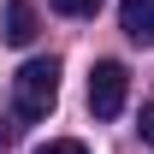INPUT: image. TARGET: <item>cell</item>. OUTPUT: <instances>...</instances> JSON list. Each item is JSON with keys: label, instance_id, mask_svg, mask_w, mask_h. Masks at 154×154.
<instances>
[{"label": "cell", "instance_id": "1", "mask_svg": "<svg viewBox=\"0 0 154 154\" xmlns=\"http://www.w3.org/2000/svg\"><path fill=\"white\" fill-rule=\"evenodd\" d=\"M59 101V59H24L18 77H12V107H18V119H48Z\"/></svg>", "mask_w": 154, "mask_h": 154}, {"label": "cell", "instance_id": "2", "mask_svg": "<svg viewBox=\"0 0 154 154\" xmlns=\"http://www.w3.org/2000/svg\"><path fill=\"white\" fill-rule=\"evenodd\" d=\"M125 95H131V71L119 59H101L89 71V113L95 119H119L125 113Z\"/></svg>", "mask_w": 154, "mask_h": 154}, {"label": "cell", "instance_id": "3", "mask_svg": "<svg viewBox=\"0 0 154 154\" xmlns=\"http://www.w3.org/2000/svg\"><path fill=\"white\" fill-rule=\"evenodd\" d=\"M119 30H125L136 48H154V0H125V6H119Z\"/></svg>", "mask_w": 154, "mask_h": 154}, {"label": "cell", "instance_id": "4", "mask_svg": "<svg viewBox=\"0 0 154 154\" xmlns=\"http://www.w3.org/2000/svg\"><path fill=\"white\" fill-rule=\"evenodd\" d=\"M0 36L12 42V48H30V42H36V6H30V0H6Z\"/></svg>", "mask_w": 154, "mask_h": 154}, {"label": "cell", "instance_id": "5", "mask_svg": "<svg viewBox=\"0 0 154 154\" xmlns=\"http://www.w3.org/2000/svg\"><path fill=\"white\" fill-rule=\"evenodd\" d=\"M54 12H65V18H95L101 12V0H48Z\"/></svg>", "mask_w": 154, "mask_h": 154}, {"label": "cell", "instance_id": "6", "mask_svg": "<svg viewBox=\"0 0 154 154\" xmlns=\"http://www.w3.org/2000/svg\"><path fill=\"white\" fill-rule=\"evenodd\" d=\"M30 154H89L77 136H54V142H42V148H30Z\"/></svg>", "mask_w": 154, "mask_h": 154}, {"label": "cell", "instance_id": "7", "mask_svg": "<svg viewBox=\"0 0 154 154\" xmlns=\"http://www.w3.org/2000/svg\"><path fill=\"white\" fill-rule=\"evenodd\" d=\"M136 131H142V142H148V148H154V101H148V107H142V119H136Z\"/></svg>", "mask_w": 154, "mask_h": 154}, {"label": "cell", "instance_id": "8", "mask_svg": "<svg viewBox=\"0 0 154 154\" xmlns=\"http://www.w3.org/2000/svg\"><path fill=\"white\" fill-rule=\"evenodd\" d=\"M0 148H6V131H0Z\"/></svg>", "mask_w": 154, "mask_h": 154}]
</instances>
